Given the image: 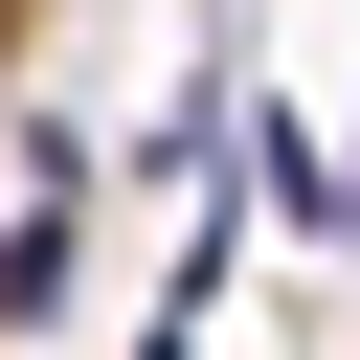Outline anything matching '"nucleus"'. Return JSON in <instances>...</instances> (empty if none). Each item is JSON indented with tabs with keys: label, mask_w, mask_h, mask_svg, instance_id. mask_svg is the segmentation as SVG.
Returning a JSON list of instances; mask_svg holds the SVG:
<instances>
[{
	"label": "nucleus",
	"mask_w": 360,
	"mask_h": 360,
	"mask_svg": "<svg viewBox=\"0 0 360 360\" xmlns=\"http://www.w3.org/2000/svg\"><path fill=\"white\" fill-rule=\"evenodd\" d=\"M90 292V135L68 112H22V202H0V338H45Z\"/></svg>",
	"instance_id": "f257e3e1"
},
{
	"label": "nucleus",
	"mask_w": 360,
	"mask_h": 360,
	"mask_svg": "<svg viewBox=\"0 0 360 360\" xmlns=\"http://www.w3.org/2000/svg\"><path fill=\"white\" fill-rule=\"evenodd\" d=\"M135 360H202V292H158V338H135Z\"/></svg>",
	"instance_id": "f03ea898"
}]
</instances>
